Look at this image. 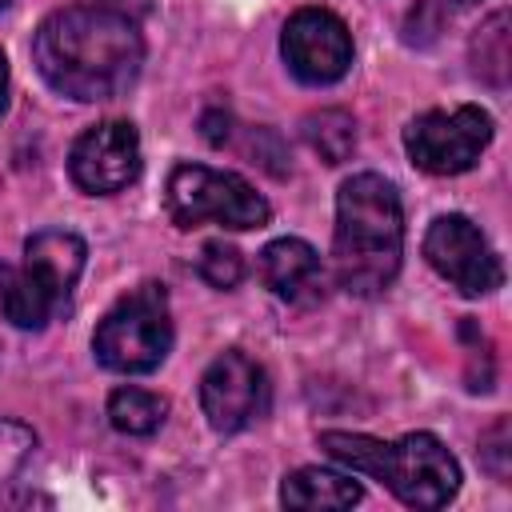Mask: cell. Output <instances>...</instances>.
Wrapping results in <instances>:
<instances>
[{"instance_id": "11", "label": "cell", "mask_w": 512, "mask_h": 512, "mask_svg": "<svg viewBox=\"0 0 512 512\" xmlns=\"http://www.w3.org/2000/svg\"><path fill=\"white\" fill-rule=\"evenodd\" d=\"M32 284L60 308L72 292V284L80 280L84 272V240L72 236V232H60V228H48V232H36L28 244H24V264H20Z\"/></svg>"}, {"instance_id": "4", "label": "cell", "mask_w": 512, "mask_h": 512, "mask_svg": "<svg viewBox=\"0 0 512 512\" xmlns=\"http://www.w3.org/2000/svg\"><path fill=\"white\" fill-rule=\"evenodd\" d=\"M172 348L168 296L160 284H140L128 292L96 328L92 352L112 372H152Z\"/></svg>"}, {"instance_id": "8", "label": "cell", "mask_w": 512, "mask_h": 512, "mask_svg": "<svg viewBox=\"0 0 512 512\" xmlns=\"http://www.w3.org/2000/svg\"><path fill=\"white\" fill-rule=\"evenodd\" d=\"M200 408L216 432H240L268 408V376L244 352H224L200 380Z\"/></svg>"}, {"instance_id": "1", "label": "cell", "mask_w": 512, "mask_h": 512, "mask_svg": "<svg viewBox=\"0 0 512 512\" xmlns=\"http://www.w3.org/2000/svg\"><path fill=\"white\" fill-rule=\"evenodd\" d=\"M32 60L60 96L112 100L136 80L144 64V40L128 16L92 4L64 8L36 28Z\"/></svg>"}, {"instance_id": "20", "label": "cell", "mask_w": 512, "mask_h": 512, "mask_svg": "<svg viewBox=\"0 0 512 512\" xmlns=\"http://www.w3.org/2000/svg\"><path fill=\"white\" fill-rule=\"evenodd\" d=\"M32 448H36L32 428H24L16 420H0V484L12 480L24 468V460L32 456Z\"/></svg>"}, {"instance_id": "10", "label": "cell", "mask_w": 512, "mask_h": 512, "mask_svg": "<svg viewBox=\"0 0 512 512\" xmlns=\"http://www.w3.org/2000/svg\"><path fill=\"white\" fill-rule=\"evenodd\" d=\"M72 180L92 192V196H108L120 192L136 180L140 172V136L128 120H104L96 128H88L68 156Z\"/></svg>"}, {"instance_id": "23", "label": "cell", "mask_w": 512, "mask_h": 512, "mask_svg": "<svg viewBox=\"0 0 512 512\" xmlns=\"http://www.w3.org/2000/svg\"><path fill=\"white\" fill-rule=\"evenodd\" d=\"M204 136H208L212 144H224V136H228V116L208 112V116H204Z\"/></svg>"}, {"instance_id": "12", "label": "cell", "mask_w": 512, "mask_h": 512, "mask_svg": "<svg viewBox=\"0 0 512 512\" xmlns=\"http://www.w3.org/2000/svg\"><path fill=\"white\" fill-rule=\"evenodd\" d=\"M260 280L280 296V300H312L324 284V268H320V256L312 244L296 240V236H284V240H272L264 252H260Z\"/></svg>"}, {"instance_id": "3", "label": "cell", "mask_w": 512, "mask_h": 512, "mask_svg": "<svg viewBox=\"0 0 512 512\" xmlns=\"http://www.w3.org/2000/svg\"><path fill=\"white\" fill-rule=\"evenodd\" d=\"M320 448L352 472L388 484L396 500L408 508H444L460 488V468L432 432H408L396 444L356 432H324Z\"/></svg>"}, {"instance_id": "19", "label": "cell", "mask_w": 512, "mask_h": 512, "mask_svg": "<svg viewBox=\"0 0 512 512\" xmlns=\"http://www.w3.org/2000/svg\"><path fill=\"white\" fill-rule=\"evenodd\" d=\"M200 276L212 284V288H232L240 276H244V260L232 244L224 240H208L200 248Z\"/></svg>"}, {"instance_id": "7", "label": "cell", "mask_w": 512, "mask_h": 512, "mask_svg": "<svg viewBox=\"0 0 512 512\" xmlns=\"http://www.w3.org/2000/svg\"><path fill=\"white\" fill-rule=\"evenodd\" d=\"M424 256L464 296H484L504 280L496 252L488 248L480 228L464 216H436L424 236Z\"/></svg>"}, {"instance_id": "17", "label": "cell", "mask_w": 512, "mask_h": 512, "mask_svg": "<svg viewBox=\"0 0 512 512\" xmlns=\"http://www.w3.org/2000/svg\"><path fill=\"white\" fill-rule=\"evenodd\" d=\"M164 412H168V404H164L160 396L144 392V388H120V392H112V400H108V420H112V428H120V432H128V436H148V432H156V428L164 424Z\"/></svg>"}, {"instance_id": "25", "label": "cell", "mask_w": 512, "mask_h": 512, "mask_svg": "<svg viewBox=\"0 0 512 512\" xmlns=\"http://www.w3.org/2000/svg\"><path fill=\"white\" fill-rule=\"evenodd\" d=\"M4 4H8V0H0V8H4Z\"/></svg>"}, {"instance_id": "13", "label": "cell", "mask_w": 512, "mask_h": 512, "mask_svg": "<svg viewBox=\"0 0 512 512\" xmlns=\"http://www.w3.org/2000/svg\"><path fill=\"white\" fill-rule=\"evenodd\" d=\"M280 500L288 508H352L360 500V484L332 468H296L284 476Z\"/></svg>"}, {"instance_id": "2", "label": "cell", "mask_w": 512, "mask_h": 512, "mask_svg": "<svg viewBox=\"0 0 512 512\" xmlns=\"http://www.w3.org/2000/svg\"><path fill=\"white\" fill-rule=\"evenodd\" d=\"M400 252H404V216L396 188L376 172H360L344 180L336 192V236H332L340 288L356 296H376L400 272Z\"/></svg>"}, {"instance_id": "15", "label": "cell", "mask_w": 512, "mask_h": 512, "mask_svg": "<svg viewBox=\"0 0 512 512\" xmlns=\"http://www.w3.org/2000/svg\"><path fill=\"white\" fill-rule=\"evenodd\" d=\"M304 140L324 164H344L356 148V120L340 108H320L304 116Z\"/></svg>"}, {"instance_id": "5", "label": "cell", "mask_w": 512, "mask_h": 512, "mask_svg": "<svg viewBox=\"0 0 512 512\" xmlns=\"http://www.w3.org/2000/svg\"><path fill=\"white\" fill-rule=\"evenodd\" d=\"M168 216L176 220V228L224 224L244 232L268 224V200L236 172L180 164L168 176Z\"/></svg>"}, {"instance_id": "16", "label": "cell", "mask_w": 512, "mask_h": 512, "mask_svg": "<svg viewBox=\"0 0 512 512\" xmlns=\"http://www.w3.org/2000/svg\"><path fill=\"white\" fill-rule=\"evenodd\" d=\"M508 60H512V48H508V12H492L480 32L472 36V68L484 84L492 88H504L508 84Z\"/></svg>"}, {"instance_id": "24", "label": "cell", "mask_w": 512, "mask_h": 512, "mask_svg": "<svg viewBox=\"0 0 512 512\" xmlns=\"http://www.w3.org/2000/svg\"><path fill=\"white\" fill-rule=\"evenodd\" d=\"M8 100V64H4V52H0V108Z\"/></svg>"}, {"instance_id": "21", "label": "cell", "mask_w": 512, "mask_h": 512, "mask_svg": "<svg viewBox=\"0 0 512 512\" xmlns=\"http://www.w3.org/2000/svg\"><path fill=\"white\" fill-rule=\"evenodd\" d=\"M480 460L496 480H508V472H512V464H508V420H496L480 436Z\"/></svg>"}, {"instance_id": "9", "label": "cell", "mask_w": 512, "mask_h": 512, "mask_svg": "<svg viewBox=\"0 0 512 512\" xmlns=\"http://www.w3.org/2000/svg\"><path fill=\"white\" fill-rule=\"evenodd\" d=\"M284 60L296 80L304 84H332L352 64V36L340 16L328 8H300L280 36Z\"/></svg>"}, {"instance_id": "6", "label": "cell", "mask_w": 512, "mask_h": 512, "mask_svg": "<svg viewBox=\"0 0 512 512\" xmlns=\"http://www.w3.org/2000/svg\"><path fill=\"white\" fill-rule=\"evenodd\" d=\"M492 140V120L476 104H460L452 112H424L404 128V148L416 168L432 176H456L480 160Z\"/></svg>"}, {"instance_id": "22", "label": "cell", "mask_w": 512, "mask_h": 512, "mask_svg": "<svg viewBox=\"0 0 512 512\" xmlns=\"http://www.w3.org/2000/svg\"><path fill=\"white\" fill-rule=\"evenodd\" d=\"M92 8H104V12H116V16L136 20V16H144L152 8V0H92Z\"/></svg>"}, {"instance_id": "14", "label": "cell", "mask_w": 512, "mask_h": 512, "mask_svg": "<svg viewBox=\"0 0 512 512\" xmlns=\"http://www.w3.org/2000/svg\"><path fill=\"white\" fill-rule=\"evenodd\" d=\"M0 308L16 328H44L56 312V304L32 284V276L24 268H8L0 264Z\"/></svg>"}, {"instance_id": "18", "label": "cell", "mask_w": 512, "mask_h": 512, "mask_svg": "<svg viewBox=\"0 0 512 512\" xmlns=\"http://www.w3.org/2000/svg\"><path fill=\"white\" fill-rule=\"evenodd\" d=\"M468 0H420L412 8V16L404 20V40L408 44H428L444 32V24L464 8Z\"/></svg>"}]
</instances>
